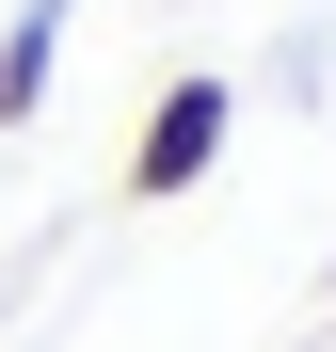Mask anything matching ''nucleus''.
<instances>
[{
	"instance_id": "1",
	"label": "nucleus",
	"mask_w": 336,
	"mask_h": 352,
	"mask_svg": "<svg viewBox=\"0 0 336 352\" xmlns=\"http://www.w3.org/2000/svg\"><path fill=\"white\" fill-rule=\"evenodd\" d=\"M240 144V80L224 65H177L144 96V129H128V208H177V192H208V160Z\"/></svg>"
},
{
	"instance_id": "2",
	"label": "nucleus",
	"mask_w": 336,
	"mask_h": 352,
	"mask_svg": "<svg viewBox=\"0 0 336 352\" xmlns=\"http://www.w3.org/2000/svg\"><path fill=\"white\" fill-rule=\"evenodd\" d=\"M65 32H80V0H16V16H0V144L48 112V80H65Z\"/></svg>"
}]
</instances>
